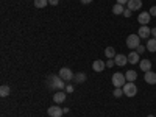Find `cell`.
Wrapping results in <instances>:
<instances>
[{
    "instance_id": "obj_11",
    "label": "cell",
    "mask_w": 156,
    "mask_h": 117,
    "mask_svg": "<svg viewBox=\"0 0 156 117\" xmlns=\"http://www.w3.org/2000/svg\"><path fill=\"white\" fill-rule=\"evenodd\" d=\"M145 81H147V84H156V73L154 72H151V70H148V72H145Z\"/></svg>"
},
{
    "instance_id": "obj_26",
    "label": "cell",
    "mask_w": 156,
    "mask_h": 117,
    "mask_svg": "<svg viewBox=\"0 0 156 117\" xmlns=\"http://www.w3.org/2000/svg\"><path fill=\"white\" fill-rule=\"evenodd\" d=\"M131 12H133L131 9H125V11H123V16H125V17H129V16H131Z\"/></svg>"
},
{
    "instance_id": "obj_1",
    "label": "cell",
    "mask_w": 156,
    "mask_h": 117,
    "mask_svg": "<svg viewBox=\"0 0 156 117\" xmlns=\"http://www.w3.org/2000/svg\"><path fill=\"white\" fill-rule=\"evenodd\" d=\"M47 86H48V89H59V90L66 87L64 80L59 75H50L48 80H47Z\"/></svg>"
},
{
    "instance_id": "obj_16",
    "label": "cell",
    "mask_w": 156,
    "mask_h": 117,
    "mask_svg": "<svg viewBox=\"0 0 156 117\" xmlns=\"http://www.w3.org/2000/svg\"><path fill=\"white\" fill-rule=\"evenodd\" d=\"M105 55L108 56V59H112V58H115V50H114V47H106L105 48Z\"/></svg>"
},
{
    "instance_id": "obj_7",
    "label": "cell",
    "mask_w": 156,
    "mask_h": 117,
    "mask_svg": "<svg viewBox=\"0 0 156 117\" xmlns=\"http://www.w3.org/2000/svg\"><path fill=\"white\" fill-rule=\"evenodd\" d=\"M47 112H48L50 117H61V115L64 114L62 108H59V106H50V108L47 109Z\"/></svg>"
},
{
    "instance_id": "obj_4",
    "label": "cell",
    "mask_w": 156,
    "mask_h": 117,
    "mask_svg": "<svg viewBox=\"0 0 156 117\" xmlns=\"http://www.w3.org/2000/svg\"><path fill=\"white\" fill-rule=\"evenodd\" d=\"M125 81H126V76H125L123 73L115 72V73L112 75V84H114L115 87H122V86H125Z\"/></svg>"
},
{
    "instance_id": "obj_21",
    "label": "cell",
    "mask_w": 156,
    "mask_h": 117,
    "mask_svg": "<svg viewBox=\"0 0 156 117\" xmlns=\"http://www.w3.org/2000/svg\"><path fill=\"white\" fill-rule=\"evenodd\" d=\"M73 80H75V83H83V81H86V73H76V75L73 76Z\"/></svg>"
},
{
    "instance_id": "obj_23",
    "label": "cell",
    "mask_w": 156,
    "mask_h": 117,
    "mask_svg": "<svg viewBox=\"0 0 156 117\" xmlns=\"http://www.w3.org/2000/svg\"><path fill=\"white\" fill-rule=\"evenodd\" d=\"M122 95H125L123 94V87H115L114 89V97H122Z\"/></svg>"
},
{
    "instance_id": "obj_5",
    "label": "cell",
    "mask_w": 156,
    "mask_h": 117,
    "mask_svg": "<svg viewBox=\"0 0 156 117\" xmlns=\"http://www.w3.org/2000/svg\"><path fill=\"white\" fill-rule=\"evenodd\" d=\"M59 76L62 78L64 81H70V80H73V72L69 69V67H62V69H59Z\"/></svg>"
},
{
    "instance_id": "obj_22",
    "label": "cell",
    "mask_w": 156,
    "mask_h": 117,
    "mask_svg": "<svg viewBox=\"0 0 156 117\" xmlns=\"http://www.w3.org/2000/svg\"><path fill=\"white\" fill-rule=\"evenodd\" d=\"M47 2H48V0H34V6L39 8V9L45 8V6H47Z\"/></svg>"
},
{
    "instance_id": "obj_19",
    "label": "cell",
    "mask_w": 156,
    "mask_h": 117,
    "mask_svg": "<svg viewBox=\"0 0 156 117\" xmlns=\"http://www.w3.org/2000/svg\"><path fill=\"white\" fill-rule=\"evenodd\" d=\"M147 50L148 51H156V39H148L147 41Z\"/></svg>"
},
{
    "instance_id": "obj_18",
    "label": "cell",
    "mask_w": 156,
    "mask_h": 117,
    "mask_svg": "<svg viewBox=\"0 0 156 117\" xmlns=\"http://www.w3.org/2000/svg\"><path fill=\"white\" fill-rule=\"evenodd\" d=\"M125 76H126L128 81H134L136 78H137V72H134V70H126Z\"/></svg>"
},
{
    "instance_id": "obj_32",
    "label": "cell",
    "mask_w": 156,
    "mask_h": 117,
    "mask_svg": "<svg viewBox=\"0 0 156 117\" xmlns=\"http://www.w3.org/2000/svg\"><path fill=\"white\" fill-rule=\"evenodd\" d=\"M151 34H153V36H154V39H156V28H153V30H151Z\"/></svg>"
},
{
    "instance_id": "obj_29",
    "label": "cell",
    "mask_w": 156,
    "mask_h": 117,
    "mask_svg": "<svg viewBox=\"0 0 156 117\" xmlns=\"http://www.w3.org/2000/svg\"><path fill=\"white\" fill-rule=\"evenodd\" d=\"M128 2H129V0H117V3H120V5H125Z\"/></svg>"
},
{
    "instance_id": "obj_6",
    "label": "cell",
    "mask_w": 156,
    "mask_h": 117,
    "mask_svg": "<svg viewBox=\"0 0 156 117\" xmlns=\"http://www.w3.org/2000/svg\"><path fill=\"white\" fill-rule=\"evenodd\" d=\"M150 17H151L150 12H148V11H144V12H140V14L137 16V22H139L140 25H148Z\"/></svg>"
},
{
    "instance_id": "obj_9",
    "label": "cell",
    "mask_w": 156,
    "mask_h": 117,
    "mask_svg": "<svg viewBox=\"0 0 156 117\" xmlns=\"http://www.w3.org/2000/svg\"><path fill=\"white\" fill-rule=\"evenodd\" d=\"M105 67H106V62H103L101 59H95L92 62V69L95 72H103V69H105Z\"/></svg>"
},
{
    "instance_id": "obj_12",
    "label": "cell",
    "mask_w": 156,
    "mask_h": 117,
    "mask_svg": "<svg viewBox=\"0 0 156 117\" xmlns=\"http://www.w3.org/2000/svg\"><path fill=\"white\" fill-rule=\"evenodd\" d=\"M114 61H115V66H125V64L128 62V56H125V55H115V58H114Z\"/></svg>"
},
{
    "instance_id": "obj_17",
    "label": "cell",
    "mask_w": 156,
    "mask_h": 117,
    "mask_svg": "<svg viewBox=\"0 0 156 117\" xmlns=\"http://www.w3.org/2000/svg\"><path fill=\"white\" fill-rule=\"evenodd\" d=\"M123 11H125V8H123V5H120V3H115V5L112 6V12H114V14H123Z\"/></svg>"
},
{
    "instance_id": "obj_8",
    "label": "cell",
    "mask_w": 156,
    "mask_h": 117,
    "mask_svg": "<svg viewBox=\"0 0 156 117\" xmlns=\"http://www.w3.org/2000/svg\"><path fill=\"white\" fill-rule=\"evenodd\" d=\"M137 34H139V37H144V39H147V37L151 34V30L148 28V25H140V28H139Z\"/></svg>"
},
{
    "instance_id": "obj_14",
    "label": "cell",
    "mask_w": 156,
    "mask_h": 117,
    "mask_svg": "<svg viewBox=\"0 0 156 117\" xmlns=\"http://www.w3.org/2000/svg\"><path fill=\"white\" fill-rule=\"evenodd\" d=\"M53 100H55V103H62L64 100H66V92H62V90H58V92L53 95Z\"/></svg>"
},
{
    "instance_id": "obj_20",
    "label": "cell",
    "mask_w": 156,
    "mask_h": 117,
    "mask_svg": "<svg viewBox=\"0 0 156 117\" xmlns=\"http://www.w3.org/2000/svg\"><path fill=\"white\" fill-rule=\"evenodd\" d=\"M9 92H11V89H9V86L3 84L2 87H0V97H8V95H9Z\"/></svg>"
},
{
    "instance_id": "obj_33",
    "label": "cell",
    "mask_w": 156,
    "mask_h": 117,
    "mask_svg": "<svg viewBox=\"0 0 156 117\" xmlns=\"http://www.w3.org/2000/svg\"><path fill=\"white\" fill-rule=\"evenodd\" d=\"M147 117H154V115H147Z\"/></svg>"
},
{
    "instance_id": "obj_24",
    "label": "cell",
    "mask_w": 156,
    "mask_h": 117,
    "mask_svg": "<svg viewBox=\"0 0 156 117\" xmlns=\"http://www.w3.org/2000/svg\"><path fill=\"white\" fill-rule=\"evenodd\" d=\"M136 51H137L139 55H140V53H144V51H145V47H144V45H139V47L136 48Z\"/></svg>"
},
{
    "instance_id": "obj_2",
    "label": "cell",
    "mask_w": 156,
    "mask_h": 117,
    "mask_svg": "<svg viewBox=\"0 0 156 117\" xmlns=\"http://www.w3.org/2000/svg\"><path fill=\"white\" fill-rule=\"evenodd\" d=\"M123 94H125L126 97H134V95L137 94V87H136L134 81L125 83V86H123Z\"/></svg>"
},
{
    "instance_id": "obj_15",
    "label": "cell",
    "mask_w": 156,
    "mask_h": 117,
    "mask_svg": "<svg viewBox=\"0 0 156 117\" xmlns=\"http://www.w3.org/2000/svg\"><path fill=\"white\" fill-rule=\"evenodd\" d=\"M128 62H131V64L139 62V53L137 51H131V53L128 55Z\"/></svg>"
},
{
    "instance_id": "obj_13",
    "label": "cell",
    "mask_w": 156,
    "mask_h": 117,
    "mask_svg": "<svg viewBox=\"0 0 156 117\" xmlns=\"http://www.w3.org/2000/svg\"><path fill=\"white\" fill-rule=\"evenodd\" d=\"M139 66H140L142 72H148V70H151V61L150 59H142L139 62Z\"/></svg>"
},
{
    "instance_id": "obj_3",
    "label": "cell",
    "mask_w": 156,
    "mask_h": 117,
    "mask_svg": "<svg viewBox=\"0 0 156 117\" xmlns=\"http://www.w3.org/2000/svg\"><path fill=\"white\" fill-rule=\"evenodd\" d=\"M140 45V37L139 34H129L126 37V47L128 48H137Z\"/></svg>"
},
{
    "instance_id": "obj_30",
    "label": "cell",
    "mask_w": 156,
    "mask_h": 117,
    "mask_svg": "<svg viewBox=\"0 0 156 117\" xmlns=\"http://www.w3.org/2000/svg\"><path fill=\"white\" fill-rule=\"evenodd\" d=\"M48 3L55 6V5H58V0H48Z\"/></svg>"
},
{
    "instance_id": "obj_25",
    "label": "cell",
    "mask_w": 156,
    "mask_h": 117,
    "mask_svg": "<svg viewBox=\"0 0 156 117\" xmlns=\"http://www.w3.org/2000/svg\"><path fill=\"white\" fill-rule=\"evenodd\" d=\"M114 64H115V61H114V59H108V61H106V67H112Z\"/></svg>"
},
{
    "instance_id": "obj_31",
    "label": "cell",
    "mask_w": 156,
    "mask_h": 117,
    "mask_svg": "<svg viewBox=\"0 0 156 117\" xmlns=\"http://www.w3.org/2000/svg\"><path fill=\"white\" fill-rule=\"evenodd\" d=\"M80 2H81L83 5H87V3H90V2H92V0H80Z\"/></svg>"
},
{
    "instance_id": "obj_10",
    "label": "cell",
    "mask_w": 156,
    "mask_h": 117,
    "mask_svg": "<svg viewBox=\"0 0 156 117\" xmlns=\"http://www.w3.org/2000/svg\"><path fill=\"white\" fill-rule=\"evenodd\" d=\"M126 5H128V9L136 11V9H140V6H142V0H129Z\"/></svg>"
},
{
    "instance_id": "obj_28",
    "label": "cell",
    "mask_w": 156,
    "mask_h": 117,
    "mask_svg": "<svg viewBox=\"0 0 156 117\" xmlns=\"http://www.w3.org/2000/svg\"><path fill=\"white\" fill-rule=\"evenodd\" d=\"M66 90H67V92H73V86L72 84H67L66 86Z\"/></svg>"
},
{
    "instance_id": "obj_27",
    "label": "cell",
    "mask_w": 156,
    "mask_h": 117,
    "mask_svg": "<svg viewBox=\"0 0 156 117\" xmlns=\"http://www.w3.org/2000/svg\"><path fill=\"white\" fill-rule=\"evenodd\" d=\"M148 12H150V14H151V16H156V6H151Z\"/></svg>"
}]
</instances>
